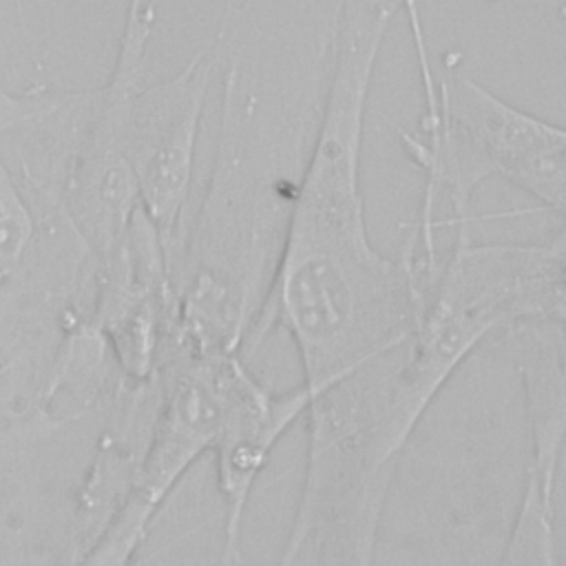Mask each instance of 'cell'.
Instances as JSON below:
<instances>
[{
  "label": "cell",
  "instance_id": "obj_2",
  "mask_svg": "<svg viewBox=\"0 0 566 566\" xmlns=\"http://www.w3.org/2000/svg\"><path fill=\"white\" fill-rule=\"evenodd\" d=\"M416 133H400L407 157L422 170L418 230L436 234L444 201L453 234H471V197L497 177L566 219V126L526 113L464 73L422 82Z\"/></svg>",
  "mask_w": 566,
  "mask_h": 566
},
{
  "label": "cell",
  "instance_id": "obj_5",
  "mask_svg": "<svg viewBox=\"0 0 566 566\" xmlns=\"http://www.w3.org/2000/svg\"><path fill=\"white\" fill-rule=\"evenodd\" d=\"M564 451L528 444V462L495 566H559L555 533V493Z\"/></svg>",
  "mask_w": 566,
  "mask_h": 566
},
{
  "label": "cell",
  "instance_id": "obj_4",
  "mask_svg": "<svg viewBox=\"0 0 566 566\" xmlns=\"http://www.w3.org/2000/svg\"><path fill=\"white\" fill-rule=\"evenodd\" d=\"M310 394L303 385L274 391L259 382L239 358L230 371L219 431L212 444L217 489L223 502L219 566H248L243 520L252 489L285 431L305 418Z\"/></svg>",
  "mask_w": 566,
  "mask_h": 566
},
{
  "label": "cell",
  "instance_id": "obj_3",
  "mask_svg": "<svg viewBox=\"0 0 566 566\" xmlns=\"http://www.w3.org/2000/svg\"><path fill=\"white\" fill-rule=\"evenodd\" d=\"M219 66L221 42L214 33L170 77L144 84L133 95L122 124L119 142L135 175L139 206L164 241L170 274L186 234L184 212L201 113Z\"/></svg>",
  "mask_w": 566,
  "mask_h": 566
},
{
  "label": "cell",
  "instance_id": "obj_1",
  "mask_svg": "<svg viewBox=\"0 0 566 566\" xmlns=\"http://www.w3.org/2000/svg\"><path fill=\"white\" fill-rule=\"evenodd\" d=\"M343 0L228 2L212 166L172 265L190 336L243 347L321 126Z\"/></svg>",
  "mask_w": 566,
  "mask_h": 566
},
{
  "label": "cell",
  "instance_id": "obj_6",
  "mask_svg": "<svg viewBox=\"0 0 566 566\" xmlns=\"http://www.w3.org/2000/svg\"><path fill=\"white\" fill-rule=\"evenodd\" d=\"M38 232V212L0 153V298L29 270Z\"/></svg>",
  "mask_w": 566,
  "mask_h": 566
},
{
  "label": "cell",
  "instance_id": "obj_10",
  "mask_svg": "<svg viewBox=\"0 0 566 566\" xmlns=\"http://www.w3.org/2000/svg\"><path fill=\"white\" fill-rule=\"evenodd\" d=\"M559 13H562V18L566 20V4H562V9H559Z\"/></svg>",
  "mask_w": 566,
  "mask_h": 566
},
{
  "label": "cell",
  "instance_id": "obj_8",
  "mask_svg": "<svg viewBox=\"0 0 566 566\" xmlns=\"http://www.w3.org/2000/svg\"><path fill=\"white\" fill-rule=\"evenodd\" d=\"M424 60H429V55H427V53H420V55H418V69H420V80H422V82L436 77V71L431 69V62H424ZM438 226H440V223H438ZM411 232H413V237H416V241H418V248L422 250L420 254H422L429 263L438 261V259H436V256H438V250H436V234L427 237V234H422V232L418 230V226H413ZM469 237H471V234H455V239H469Z\"/></svg>",
  "mask_w": 566,
  "mask_h": 566
},
{
  "label": "cell",
  "instance_id": "obj_7",
  "mask_svg": "<svg viewBox=\"0 0 566 566\" xmlns=\"http://www.w3.org/2000/svg\"><path fill=\"white\" fill-rule=\"evenodd\" d=\"M155 515L157 513L146 502L130 495L108 531L86 553L62 557L57 566H130Z\"/></svg>",
  "mask_w": 566,
  "mask_h": 566
},
{
  "label": "cell",
  "instance_id": "obj_9",
  "mask_svg": "<svg viewBox=\"0 0 566 566\" xmlns=\"http://www.w3.org/2000/svg\"><path fill=\"white\" fill-rule=\"evenodd\" d=\"M13 7H15V13H18V22H20L22 35H24V40H27V46H29V51H31V60H33L35 69H40V66H42V62H40V55H38V51H35V44H33V40H31V33H29V24H27V11H24V2H22V0H13Z\"/></svg>",
  "mask_w": 566,
  "mask_h": 566
}]
</instances>
